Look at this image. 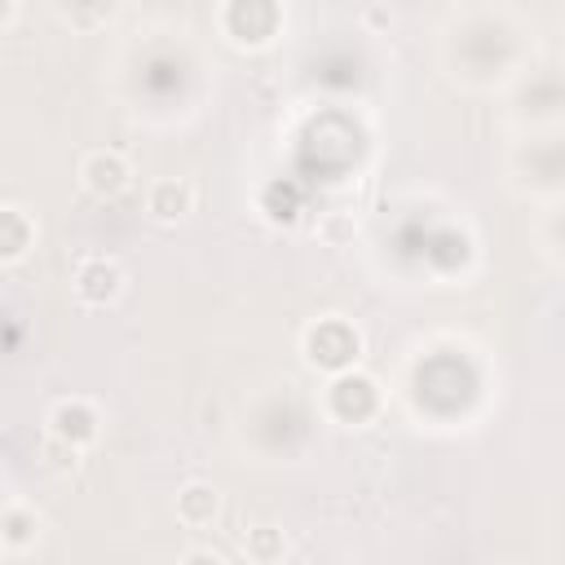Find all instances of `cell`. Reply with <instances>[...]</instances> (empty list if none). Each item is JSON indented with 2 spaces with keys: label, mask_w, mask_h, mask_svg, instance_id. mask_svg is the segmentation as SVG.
I'll return each mask as SVG.
<instances>
[{
  "label": "cell",
  "mask_w": 565,
  "mask_h": 565,
  "mask_svg": "<svg viewBox=\"0 0 565 565\" xmlns=\"http://www.w3.org/2000/svg\"><path fill=\"white\" fill-rule=\"evenodd\" d=\"M79 177H84V185H88L97 199H115V194L128 185L132 168H128V159H124L119 150H93V154L84 159Z\"/></svg>",
  "instance_id": "cell-1"
},
{
  "label": "cell",
  "mask_w": 565,
  "mask_h": 565,
  "mask_svg": "<svg viewBox=\"0 0 565 565\" xmlns=\"http://www.w3.org/2000/svg\"><path fill=\"white\" fill-rule=\"evenodd\" d=\"M309 358L322 362V366H344L349 358H358V331L327 318L309 331Z\"/></svg>",
  "instance_id": "cell-2"
},
{
  "label": "cell",
  "mask_w": 565,
  "mask_h": 565,
  "mask_svg": "<svg viewBox=\"0 0 565 565\" xmlns=\"http://www.w3.org/2000/svg\"><path fill=\"white\" fill-rule=\"evenodd\" d=\"M119 282H124L119 265H115V260H102V256H93V260H84V265L75 269V296H79L84 305H106V300H115V296H119Z\"/></svg>",
  "instance_id": "cell-3"
},
{
  "label": "cell",
  "mask_w": 565,
  "mask_h": 565,
  "mask_svg": "<svg viewBox=\"0 0 565 565\" xmlns=\"http://www.w3.org/2000/svg\"><path fill=\"white\" fill-rule=\"evenodd\" d=\"M49 424H53V437L71 441V450H75L79 441H93V433H97V415H93L84 402H62Z\"/></svg>",
  "instance_id": "cell-4"
},
{
  "label": "cell",
  "mask_w": 565,
  "mask_h": 565,
  "mask_svg": "<svg viewBox=\"0 0 565 565\" xmlns=\"http://www.w3.org/2000/svg\"><path fill=\"white\" fill-rule=\"evenodd\" d=\"M146 207H150L154 221H177V216H185L194 207V190L185 181H154Z\"/></svg>",
  "instance_id": "cell-5"
},
{
  "label": "cell",
  "mask_w": 565,
  "mask_h": 565,
  "mask_svg": "<svg viewBox=\"0 0 565 565\" xmlns=\"http://www.w3.org/2000/svg\"><path fill=\"white\" fill-rule=\"evenodd\" d=\"M216 508H221V499H216V490H212V486H203V481H190V486L177 494V512H181V521H190V525L212 521V516H216Z\"/></svg>",
  "instance_id": "cell-6"
},
{
  "label": "cell",
  "mask_w": 565,
  "mask_h": 565,
  "mask_svg": "<svg viewBox=\"0 0 565 565\" xmlns=\"http://www.w3.org/2000/svg\"><path fill=\"white\" fill-rule=\"evenodd\" d=\"M31 243V221L18 207H0V260L22 256Z\"/></svg>",
  "instance_id": "cell-7"
},
{
  "label": "cell",
  "mask_w": 565,
  "mask_h": 565,
  "mask_svg": "<svg viewBox=\"0 0 565 565\" xmlns=\"http://www.w3.org/2000/svg\"><path fill=\"white\" fill-rule=\"evenodd\" d=\"M35 534H40V516H35V512L9 508V512L0 516V539H4L9 547H26V543H35Z\"/></svg>",
  "instance_id": "cell-8"
},
{
  "label": "cell",
  "mask_w": 565,
  "mask_h": 565,
  "mask_svg": "<svg viewBox=\"0 0 565 565\" xmlns=\"http://www.w3.org/2000/svg\"><path fill=\"white\" fill-rule=\"evenodd\" d=\"M252 547H256V556H269V552L278 547V530H274V525H260V530H256V543H252Z\"/></svg>",
  "instance_id": "cell-9"
},
{
  "label": "cell",
  "mask_w": 565,
  "mask_h": 565,
  "mask_svg": "<svg viewBox=\"0 0 565 565\" xmlns=\"http://www.w3.org/2000/svg\"><path fill=\"white\" fill-rule=\"evenodd\" d=\"M181 565H225L216 552H207V547H194V552H185V561Z\"/></svg>",
  "instance_id": "cell-10"
}]
</instances>
